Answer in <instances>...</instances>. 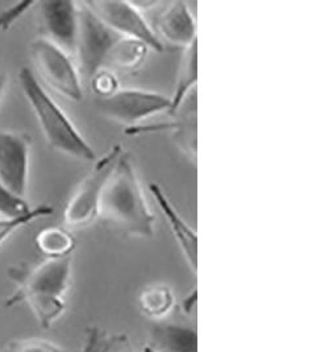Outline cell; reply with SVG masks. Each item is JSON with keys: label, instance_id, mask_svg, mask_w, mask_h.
<instances>
[{"label": "cell", "instance_id": "obj_1", "mask_svg": "<svg viewBox=\"0 0 329 352\" xmlns=\"http://www.w3.org/2000/svg\"><path fill=\"white\" fill-rule=\"evenodd\" d=\"M79 30L76 57L79 74L90 80L103 70H136L148 57L149 48L137 40L115 32L84 1H78Z\"/></svg>", "mask_w": 329, "mask_h": 352}, {"label": "cell", "instance_id": "obj_2", "mask_svg": "<svg viewBox=\"0 0 329 352\" xmlns=\"http://www.w3.org/2000/svg\"><path fill=\"white\" fill-rule=\"evenodd\" d=\"M98 217L129 238L155 236L156 217L145 198L136 165L124 151L104 185Z\"/></svg>", "mask_w": 329, "mask_h": 352}, {"label": "cell", "instance_id": "obj_3", "mask_svg": "<svg viewBox=\"0 0 329 352\" xmlns=\"http://www.w3.org/2000/svg\"><path fill=\"white\" fill-rule=\"evenodd\" d=\"M7 274L16 285L7 306L25 302L43 329L52 327L63 318L71 284V256L47 258L33 267H11Z\"/></svg>", "mask_w": 329, "mask_h": 352}, {"label": "cell", "instance_id": "obj_4", "mask_svg": "<svg viewBox=\"0 0 329 352\" xmlns=\"http://www.w3.org/2000/svg\"><path fill=\"white\" fill-rule=\"evenodd\" d=\"M19 83L52 149L82 162L96 160L93 146L47 93L32 69L27 66L20 69Z\"/></svg>", "mask_w": 329, "mask_h": 352}, {"label": "cell", "instance_id": "obj_5", "mask_svg": "<svg viewBox=\"0 0 329 352\" xmlns=\"http://www.w3.org/2000/svg\"><path fill=\"white\" fill-rule=\"evenodd\" d=\"M122 153V145H113L104 156L94 161L93 169L80 181L63 211V221L69 228L87 227L98 218L99 201L104 185Z\"/></svg>", "mask_w": 329, "mask_h": 352}, {"label": "cell", "instance_id": "obj_6", "mask_svg": "<svg viewBox=\"0 0 329 352\" xmlns=\"http://www.w3.org/2000/svg\"><path fill=\"white\" fill-rule=\"evenodd\" d=\"M30 52L34 67L32 72L41 83H47L52 90L71 102L83 99L80 74L70 54L43 37L32 43Z\"/></svg>", "mask_w": 329, "mask_h": 352}, {"label": "cell", "instance_id": "obj_7", "mask_svg": "<svg viewBox=\"0 0 329 352\" xmlns=\"http://www.w3.org/2000/svg\"><path fill=\"white\" fill-rule=\"evenodd\" d=\"M98 109L106 118L133 129L142 122L161 113H169L172 100L161 93L126 87L119 89L112 96L96 100Z\"/></svg>", "mask_w": 329, "mask_h": 352}, {"label": "cell", "instance_id": "obj_8", "mask_svg": "<svg viewBox=\"0 0 329 352\" xmlns=\"http://www.w3.org/2000/svg\"><path fill=\"white\" fill-rule=\"evenodd\" d=\"M84 3L115 32L137 40L156 52H162L165 49L153 31V27L148 23L144 12L135 6V3L115 0H87Z\"/></svg>", "mask_w": 329, "mask_h": 352}, {"label": "cell", "instance_id": "obj_9", "mask_svg": "<svg viewBox=\"0 0 329 352\" xmlns=\"http://www.w3.org/2000/svg\"><path fill=\"white\" fill-rule=\"evenodd\" d=\"M37 6L40 37L74 57L78 41V1L45 0Z\"/></svg>", "mask_w": 329, "mask_h": 352}, {"label": "cell", "instance_id": "obj_10", "mask_svg": "<svg viewBox=\"0 0 329 352\" xmlns=\"http://www.w3.org/2000/svg\"><path fill=\"white\" fill-rule=\"evenodd\" d=\"M31 139L28 135L0 129V182L25 198L30 184Z\"/></svg>", "mask_w": 329, "mask_h": 352}, {"label": "cell", "instance_id": "obj_11", "mask_svg": "<svg viewBox=\"0 0 329 352\" xmlns=\"http://www.w3.org/2000/svg\"><path fill=\"white\" fill-rule=\"evenodd\" d=\"M198 89L191 91L179 107L168 113L170 120L168 123H159L156 126L145 124L133 129H128L126 135H141L148 132H157L161 129L172 131V138L179 149L190 160L196 161L198 152Z\"/></svg>", "mask_w": 329, "mask_h": 352}, {"label": "cell", "instance_id": "obj_12", "mask_svg": "<svg viewBox=\"0 0 329 352\" xmlns=\"http://www.w3.org/2000/svg\"><path fill=\"white\" fill-rule=\"evenodd\" d=\"M156 19V27L153 31L158 40L163 45L165 43L186 49L196 43V25L195 17L185 1H172L162 4ZM165 47V45H163Z\"/></svg>", "mask_w": 329, "mask_h": 352}, {"label": "cell", "instance_id": "obj_13", "mask_svg": "<svg viewBox=\"0 0 329 352\" xmlns=\"http://www.w3.org/2000/svg\"><path fill=\"white\" fill-rule=\"evenodd\" d=\"M149 192L156 201L158 208L163 214L165 219L170 226L174 239L178 243L186 263L192 273L198 271V236L195 230L181 217V214L174 208L169 197L157 184H149Z\"/></svg>", "mask_w": 329, "mask_h": 352}, {"label": "cell", "instance_id": "obj_14", "mask_svg": "<svg viewBox=\"0 0 329 352\" xmlns=\"http://www.w3.org/2000/svg\"><path fill=\"white\" fill-rule=\"evenodd\" d=\"M148 344L156 352H198V333L186 323L161 320L150 327Z\"/></svg>", "mask_w": 329, "mask_h": 352}, {"label": "cell", "instance_id": "obj_15", "mask_svg": "<svg viewBox=\"0 0 329 352\" xmlns=\"http://www.w3.org/2000/svg\"><path fill=\"white\" fill-rule=\"evenodd\" d=\"M177 306V298L169 285L153 284L144 288L139 296V309L149 320L161 322L169 317Z\"/></svg>", "mask_w": 329, "mask_h": 352}, {"label": "cell", "instance_id": "obj_16", "mask_svg": "<svg viewBox=\"0 0 329 352\" xmlns=\"http://www.w3.org/2000/svg\"><path fill=\"white\" fill-rule=\"evenodd\" d=\"M34 245L47 258H63L71 256L77 241L66 228L47 227L36 235Z\"/></svg>", "mask_w": 329, "mask_h": 352}, {"label": "cell", "instance_id": "obj_17", "mask_svg": "<svg viewBox=\"0 0 329 352\" xmlns=\"http://www.w3.org/2000/svg\"><path fill=\"white\" fill-rule=\"evenodd\" d=\"M183 56L177 74L175 90L170 100L172 107L169 113L175 111L179 104L186 99V96L196 89L198 82V45L196 43L191 47L183 49Z\"/></svg>", "mask_w": 329, "mask_h": 352}, {"label": "cell", "instance_id": "obj_18", "mask_svg": "<svg viewBox=\"0 0 329 352\" xmlns=\"http://www.w3.org/2000/svg\"><path fill=\"white\" fill-rule=\"evenodd\" d=\"M54 210L49 205H40L36 208H32L31 211L27 215L17 217V218H1L0 217V245H3L5 241H8L17 230L33 223L37 219L47 218L53 215Z\"/></svg>", "mask_w": 329, "mask_h": 352}, {"label": "cell", "instance_id": "obj_19", "mask_svg": "<svg viewBox=\"0 0 329 352\" xmlns=\"http://www.w3.org/2000/svg\"><path fill=\"white\" fill-rule=\"evenodd\" d=\"M32 208L27 204L25 198H21L11 192L7 186L0 182V217L1 218H17L27 215Z\"/></svg>", "mask_w": 329, "mask_h": 352}, {"label": "cell", "instance_id": "obj_20", "mask_svg": "<svg viewBox=\"0 0 329 352\" xmlns=\"http://www.w3.org/2000/svg\"><path fill=\"white\" fill-rule=\"evenodd\" d=\"M3 352H66V350L60 344L47 339L27 338L10 342Z\"/></svg>", "mask_w": 329, "mask_h": 352}, {"label": "cell", "instance_id": "obj_21", "mask_svg": "<svg viewBox=\"0 0 329 352\" xmlns=\"http://www.w3.org/2000/svg\"><path fill=\"white\" fill-rule=\"evenodd\" d=\"M91 89L94 91L95 96H98V99L102 98H107L112 96L115 91H117L120 89V83L116 77V74L113 72L109 70H103L100 73H98L93 80H90Z\"/></svg>", "mask_w": 329, "mask_h": 352}, {"label": "cell", "instance_id": "obj_22", "mask_svg": "<svg viewBox=\"0 0 329 352\" xmlns=\"http://www.w3.org/2000/svg\"><path fill=\"white\" fill-rule=\"evenodd\" d=\"M111 336L102 329L91 326L87 327L83 336V344L79 352H106Z\"/></svg>", "mask_w": 329, "mask_h": 352}, {"label": "cell", "instance_id": "obj_23", "mask_svg": "<svg viewBox=\"0 0 329 352\" xmlns=\"http://www.w3.org/2000/svg\"><path fill=\"white\" fill-rule=\"evenodd\" d=\"M34 1H23V3H15L14 6L3 10L0 12V31L10 30L17 20L25 15L27 11H30L32 7H34Z\"/></svg>", "mask_w": 329, "mask_h": 352}, {"label": "cell", "instance_id": "obj_24", "mask_svg": "<svg viewBox=\"0 0 329 352\" xmlns=\"http://www.w3.org/2000/svg\"><path fill=\"white\" fill-rule=\"evenodd\" d=\"M106 352H136L126 336H111Z\"/></svg>", "mask_w": 329, "mask_h": 352}, {"label": "cell", "instance_id": "obj_25", "mask_svg": "<svg viewBox=\"0 0 329 352\" xmlns=\"http://www.w3.org/2000/svg\"><path fill=\"white\" fill-rule=\"evenodd\" d=\"M196 301H198V293H196V289H192L191 293L188 294V297H185L183 301L181 302V309L186 317H192V314L195 313Z\"/></svg>", "mask_w": 329, "mask_h": 352}, {"label": "cell", "instance_id": "obj_26", "mask_svg": "<svg viewBox=\"0 0 329 352\" xmlns=\"http://www.w3.org/2000/svg\"><path fill=\"white\" fill-rule=\"evenodd\" d=\"M5 86H7V76L5 73L3 72V69L0 67V100L3 98V94L5 91Z\"/></svg>", "mask_w": 329, "mask_h": 352}, {"label": "cell", "instance_id": "obj_27", "mask_svg": "<svg viewBox=\"0 0 329 352\" xmlns=\"http://www.w3.org/2000/svg\"><path fill=\"white\" fill-rule=\"evenodd\" d=\"M142 352H156V351H155V350H153V349H152V347H150V346H149V344H145V346H144V349H142Z\"/></svg>", "mask_w": 329, "mask_h": 352}]
</instances>
